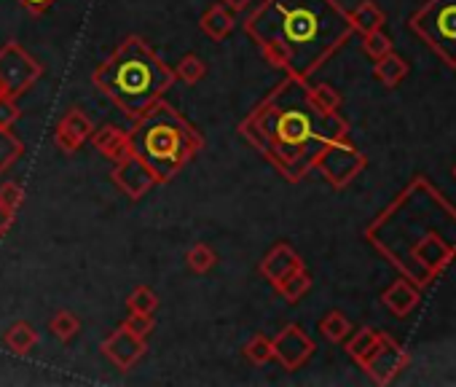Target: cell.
I'll use <instances>...</instances> for the list:
<instances>
[{
  "mask_svg": "<svg viewBox=\"0 0 456 387\" xmlns=\"http://www.w3.org/2000/svg\"><path fill=\"white\" fill-rule=\"evenodd\" d=\"M240 132L282 177L298 183L314 169L325 145L346 137L349 127L338 113H325L312 103L306 78L288 76L250 111Z\"/></svg>",
  "mask_w": 456,
  "mask_h": 387,
  "instance_id": "1",
  "label": "cell"
},
{
  "mask_svg": "<svg viewBox=\"0 0 456 387\" xmlns=\"http://www.w3.org/2000/svg\"><path fill=\"white\" fill-rule=\"evenodd\" d=\"M269 65L309 78L354 33L336 0H264L245 22Z\"/></svg>",
  "mask_w": 456,
  "mask_h": 387,
  "instance_id": "2",
  "label": "cell"
},
{
  "mask_svg": "<svg viewBox=\"0 0 456 387\" xmlns=\"http://www.w3.org/2000/svg\"><path fill=\"white\" fill-rule=\"evenodd\" d=\"M92 81L126 119L134 121L172 89L175 73L142 38L129 36L94 70Z\"/></svg>",
  "mask_w": 456,
  "mask_h": 387,
  "instance_id": "3",
  "label": "cell"
},
{
  "mask_svg": "<svg viewBox=\"0 0 456 387\" xmlns=\"http://www.w3.org/2000/svg\"><path fill=\"white\" fill-rule=\"evenodd\" d=\"M132 151L156 175V183H169L196 153L204 148V137L193 129L172 105L156 100L129 132Z\"/></svg>",
  "mask_w": 456,
  "mask_h": 387,
  "instance_id": "4",
  "label": "cell"
},
{
  "mask_svg": "<svg viewBox=\"0 0 456 387\" xmlns=\"http://www.w3.org/2000/svg\"><path fill=\"white\" fill-rule=\"evenodd\" d=\"M411 28L448 68H456V0H427L413 14Z\"/></svg>",
  "mask_w": 456,
  "mask_h": 387,
  "instance_id": "5",
  "label": "cell"
},
{
  "mask_svg": "<svg viewBox=\"0 0 456 387\" xmlns=\"http://www.w3.org/2000/svg\"><path fill=\"white\" fill-rule=\"evenodd\" d=\"M41 76H44L41 62L33 60L17 41H9L4 49H0V97L17 100Z\"/></svg>",
  "mask_w": 456,
  "mask_h": 387,
  "instance_id": "6",
  "label": "cell"
},
{
  "mask_svg": "<svg viewBox=\"0 0 456 387\" xmlns=\"http://www.w3.org/2000/svg\"><path fill=\"white\" fill-rule=\"evenodd\" d=\"M314 169H320L330 185L344 188L365 169V156L357 151V145L349 143V135H346L325 145V151L314 161Z\"/></svg>",
  "mask_w": 456,
  "mask_h": 387,
  "instance_id": "7",
  "label": "cell"
},
{
  "mask_svg": "<svg viewBox=\"0 0 456 387\" xmlns=\"http://www.w3.org/2000/svg\"><path fill=\"white\" fill-rule=\"evenodd\" d=\"M272 347H274V360L282 363V368L288 371H296L301 368L312 355H314V339L296 323L285 325L274 339H272Z\"/></svg>",
  "mask_w": 456,
  "mask_h": 387,
  "instance_id": "8",
  "label": "cell"
},
{
  "mask_svg": "<svg viewBox=\"0 0 456 387\" xmlns=\"http://www.w3.org/2000/svg\"><path fill=\"white\" fill-rule=\"evenodd\" d=\"M408 363H411V355L400 344H395L389 336H384V342L373 350V355L362 363V368L365 374H370L373 382L389 384L403 368H408Z\"/></svg>",
  "mask_w": 456,
  "mask_h": 387,
  "instance_id": "9",
  "label": "cell"
},
{
  "mask_svg": "<svg viewBox=\"0 0 456 387\" xmlns=\"http://www.w3.org/2000/svg\"><path fill=\"white\" fill-rule=\"evenodd\" d=\"M113 183L126 194L129 200H140L156 185V175L153 169L140 159V156H129L124 161H118L110 172Z\"/></svg>",
  "mask_w": 456,
  "mask_h": 387,
  "instance_id": "10",
  "label": "cell"
},
{
  "mask_svg": "<svg viewBox=\"0 0 456 387\" xmlns=\"http://www.w3.org/2000/svg\"><path fill=\"white\" fill-rule=\"evenodd\" d=\"M145 339L134 336L132 331H126L124 325H118L105 342H102V355L118 368V371H129L142 355H145Z\"/></svg>",
  "mask_w": 456,
  "mask_h": 387,
  "instance_id": "11",
  "label": "cell"
},
{
  "mask_svg": "<svg viewBox=\"0 0 456 387\" xmlns=\"http://www.w3.org/2000/svg\"><path fill=\"white\" fill-rule=\"evenodd\" d=\"M92 132H94L92 119L81 108H70L60 119V124L54 129V140H57V145H60L62 153H76L92 137Z\"/></svg>",
  "mask_w": 456,
  "mask_h": 387,
  "instance_id": "12",
  "label": "cell"
},
{
  "mask_svg": "<svg viewBox=\"0 0 456 387\" xmlns=\"http://www.w3.org/2000/svg\"><path fill=\"white\" fill-rule=\"evenodd\" d=\"M296 269H304V261H301V256H298L288 243L274 245V248L266 253V259L261 261V275H264L272 285L282 283V280H285L288 275H293Z\"/></svg>",
  "mask_w": 456,
  "mask_h": 387,
  "instance_id": "13",
  "label": "cell"
},
{
  "mask_svg": "<svg viewBox=\"0 0 456 387\" xmlns=\"http://www.w3.org/2000/svg\"><path fill=\"white\" fill-rule=\"evenodd\" d=\"M421 301V291L413 280L400 277L395 280L384 293H381V304L395 315V317H405L416 309V304Z\"/></svg>",
  "mask_w": 456,
  "mask_h": 387,
  "instance_id": "14",
  "label": "cell"
},
{
  "mask_svg": "<svg viewBox=\"0 0 456 387\" xmlns=\"http://www.w3.org/2000/svg\"><path fill=\"white\" fill-rule=\"evenodd\" d=\"M89 140H92V145H94L105 159H110L113 164H118V161L134 156L129 132H124V129H118V127H102V129L92 132Z\"/></svg>",
  "mask_w": 456,
  "mask_h": 387,
  "instance_id": "15",
  "label": "cell"
},
{
  "mask_svg": "<svg viewBox=\"0 0 456 387\" xmlns=\"http://www.w3.org/2000/svg\"><path fill=\"white\" fill-rule=\"evenodd\" d=\"M234 25H237L234 12L228 9V6H223V4H212V6L201 14V20H199L201 33L209 36L212 41L228 38V36H232V30H234Z\"/></svg>",
  "mask_w": 456,
  "mask_h": 387,
  "instance_id": "16",
  "label": "cell"
},
{
  "mask_svg": "<svg viewBox=\"0 0 456 387\" xmlns=\"http://www.w3.org/2000/svg\"><path fill=\"white\" fill-rule=\"evenodd\" d=\"M349 14V22H352V30L365 36V33H373V30H381L384 28V12L373 4V0H362V4L354 9V12H346Z\"/></svg>",
  "mask_w": 456,
  "mask_h": 387,
  "instance_id": "17",
  "label": "cell"
},
{
  "mask_svg": "<svg viewBox=\"0 0 456 387\" xmlns=\"http://www.w3.org/2000/svg\"><path fill=\"white\" fill-rule=\"evenodd\" d=\"M384 336H387V333H381V331H376V328H360V331L346 342L349 358L357 360V363L362 366V363L373 355V350L384 342Z\"/></svg>",
  "mask_w": 456,
  "mask_h": 387,
  "instance_id": "18",
  "label": "cell"
},
{
  "mask_svg": "<svg viewBox=\"0 0 456 387\" xmlns=\"http://www.w3.org/2000/svg\"><path fill=\"white\" fill-rule=\"evenodd\" d=\"M373 73H376V78H379L387 89H395V86L408 76V62H405L400 54L389 52V54H384L381 60H376Z\"/></svg>",
  "mask_w": 456,
  "mask_h": 387,
  "instance_id": "19",
  "label": "cell"
},
{
  "mask_svg": "<svg viewBox=\"0 0 456 387\" xmlns=\"http://www.w3.org/2000/svg\"><path fill=\"white\" fill-rule=\"evenodd\" d=\"M4 344H6L14 355H28V352L38 344V331H36L30 323L20 320V323H14V325L6 331Z\"/></svg>",
  "mask_w": 456,
  "mask_h": 387,
  "instance_id": "20",
  "label": "cell"
},
{
  "mask_svg": "<svg viewBox=\"0 0 456 387\" xmlns=\"http://www.w3.org/2000/svg\"><path fill=\"white\" fill-rule=\"evenodd\" d=\"M274 288H277V293H280L285 301L296 304V301H301V299L309 293L312 277H309V272H306V267H304V269H296L293 275H288V277H285L282 283H277Z\"/></svg>",
  "mask_w": 456,
  "mask_h": 387,
  "instance_id": "21",
  "label": "cell"
},
{
  "mask_svg": "<svg viewBox=\"0 0 456 387\" xmlns=\"http://www.w3.org/2000/svg\"><path fill=\"white\" fill-rule=\"evenodd\" d=\"M320 333H322L328 342L341 344V342H346V339H349V333H352V323H349V317H346L344 312L333 309V312H328V315L320 320Z\"/></svg>",
  "mask_w": 456,
  "mask_h": 387,
  "instance_id": "22",
  "label": "cell"
},
{
  "mask_svg": "<svg viewBox=\"0 0 456 387\" xmlns=\"http://www.w3.org/2000/svg\"><path fill=\"white\" fill-rule=\"evenodd\" d=\"M22 151H25V145L12 132V127H0V175H4L22 156Z\"/></svg>",
  "mask_w": 456,
  "mask_h": 387,
  "instance_id": "23",
  "label": "cell"
},
{
  "mask_svg": "<svg viewBox=\"0 0 456 387\" xmlns=\"http://www.w3.org/2000/svg\"><path fill=\"white\" fill-rule=\"evenodd\" d=\"M172 73H175V78H180V81H185V84H196V81H201V78L207 76V65H204L201 57L185 54V57L175 65Z\"/></svg>",
  "mask_w": 456,
  "mask_h": 387,
  "instance_id": "24",
  "label": "cell"
},
{
  "mask_svg": "<svg viewBox=\"0 0 456 387\" xmlns=\"http://www.w3.org/2000/svg\"><path fill=\"white\" fill-rule=\"evenodd\" d=\"M309 97L312 103L325 111V113H338L341 108V95L330 86V84H317V86H309Z\"/></svg>",
  "mask_w": 456,
  "mask_h": 387,
  "instance_id": "25",
  "label": "cell"
},
{
  "mask_svg": "<svg viewBox=\"0 0 456 387\" xmlns=\"http://www.w3.org/2000/svg\"><path fill=\"white\" fill-rule=\"evenodd\" d=\"M245 358L256 366H264L269 360H274V347H272V339L264 336V333H256L248 344H245Z\"/></svg>",
  "mask_w": 456,
  "mask_h": 387,
  "instance_id": "26",
  "label": "cell"
},
{
  "mask_svg": "<svg viewBox=\"0 0 456 387\" xmlns=\"http://www.w3.org/2000/svg\"><path fill=\"white\" fill-rule=\"evenodd\" d=\"M49 328H52V333H54L57 339L68 342V339H73V336L81 331V320H78L73 312H68V309H60V312L52 317Z\"/></svg>",
  "mask_w": 456,
  "mask_h": 387,
  "instance_id": "27",
  "label": "cell"
},
{
  "mask_svg": "<svg viewBox=\"0 0 456 387\" xmlns=\"http://www.w3.org/2000/svg\"><path fill=\"white\" fill-rule=\"evenodd\" d=\"M185 261H188V269H191V272L204 275V272H209V269L217 264V256H215V251H212L209 245H196V248L188 251Z\"/></svg>",
  "mask_w": 456,
  "mask_h": 387,
  "instance_id": "28",
  "label": "cell"
},
{
  "mask_svg": "<svg viewBox=\"0 0 456 387\" xmlns=\"http://www.w3.org/2000/svg\"><path fill=\"white\" fill-rule=\"evenodd\" d=\"M126 307H129V312L153 315V312H156V307H159V296H156L151 288L140 285V288H134V291L129 293V299H126Z\"/></svg>",
  "mask_w": 456,
  "mask_h": 387,
  "instance_id": "29",
  "label": "cell"
},
{
  "mask_svg": "<svg viewBox=\"0 0 456 387\" xmlns=\"http://www.w3.org/2000/svg\"><path fill=\"white\" fill-rule=\"evenodd\" d=\"M362 49H365V54L376 62V60H381L384 54L392 52V41H389V36H384L381 30H373V33H365V36H362Z\"/></svg>",
  "mask_w": 456,
  "mask_h": 387,
  "instance_id": "30",
  "label": "cell"
},
{
  "mask_svg": "<svg viewBox=\"0 0 456 387\" xmlns=\"http://www.w3.org/2000/svg\"><path fill=\"white\" fill-rule=\"evenodd\" d=\"M126 331H132L134 336H140V339H145L151 331H153V325H156V320H153V315H142V312H129V317L121 323Z\"/></svg>",
  "mask_w": 456,
  "mask_h": 387,
  "instance_id": "31",
  "label": "cell"
},
{
  "mask_svg": "<svg viewBox=\"0 0 456 387\" xmlns=\"http://www.w3.org/2000/svg\"><path fill=\"white\" fill-rule=\"evenodd\" d=\"M0 202H4V205L17 216V210H20L22 202H25V191H22V185H20V183H4V185H0Z\"/></svg>",
  "mask_w": 456,
  "mask_h": 387,
  "instance_id": "32",
  "label": "cell"
},
{
  "mask_svg": "<svg viewBox=\"0 0 456 387\" xmlns=\"http://www.w3.org/2000/svg\"><path fill=\"white\" fill-rule=\"evenodd\" d=\"M20 119V105L14 97H0V127H14Z\"/></svg>",
  "mask_w": 456,
  "mask_h": 387,
  "instance_id": "33",
  "label": "cell"
},
{
  "mask_svg": "<svg viewBox=\"0 0 456 387\" xmlns=\"http://www.w3.org/2000/svg\"><path fill=\"white\" fill-rule=\"evenodd\" d=\"M17 4L25 9V12H30V14H46L54 4H57V0H17Z\"/></svg>",
  "mask_w": 456,
  "mask_h": 387,
  "instance_id": "34",
  "label": "cell"
},
{
  "mask_svg": "<svg viewBox=\"0 0 456 387\" xmlns=\"http://www.w3.org/2000/svg\"><path fill=\"white\" fill-rule=\"evenodd\" d=\"M12 224H14V213L0 202V240H4V235L12 229Z\"/></svg>",
  "mask_w": 456,
  "mask_h": 387,
  "instance_id": "35",
  "label": "cell"
},
{
  "mask_svg": "<svg viewBox=\"0 0 456 387\" xmlns=\"http://www.w3.org/2000/svg\"><path fill=\"white\" fill-rule=\"evenodd\" d=\"M223 6H228L232 12H242V9H248L250 6V0H220Z\"/></svg>",
  "mask_w": 456,
  "mask_h": 387,
  "instance_id": "36",
  "label": "cell"
},
{
  "mask_svg": "<svg viewBox=\"0 0 456 387\" xmlns=\"http://www.w3.org/2000/svg\"><path fill=\"white\" fill-rule=\"evenodd\" d=\"M453 175H456V169H453Z\"/></svg>",
  "mask_w": 456,
  "mask_h": 387,
  "instance_id": "37",
  "label": "cell"
}]
</instances>
